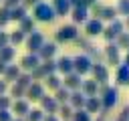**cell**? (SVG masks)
<instances>
[{"instance_id":"25","label":"cell","mask_w":129,"mask_h":121,"mask_svg":"<svg viewBox=\"0 0 129 121\" xmlns=\"http://www.w3.org/2000/svg\"><path fill=\"white\" fill-rule=\"evenodd\" d=\"M18 30H20V32H24L26 36H28L30 32H34V30H36V22H34V18H32V16L22 18V20L18 22Z\"/></svg>"},{"instance_id":"34","label":"cell","mask_w":129,"mask_h":121,"mask_svg":"<svg viewBox=\"0 0 129 121\" xmlns=\"http://www.w3.org/2000/svg\"><path fill=\"white\" fill-rule=\"evenodd\" d=\"M115 46L119 50H127L129 48V32H121L117 38H115Z\"/></svg>"},{"instance_id":"47","label":"cell","mask_w":129,"mask_h":121,"mask_svg":"<svg viewBox=\"0 0 129 121\" xmlns=\"http://www.w3.org/2000/svg\"><path fill=\"white\" fill-rule=\"evenodd\" d=\"M8 87H10V85H8V83H6L4 79H0V97L8 93Z\"/></svg>"},{"instance_id":"35","label":"cell","mask_w":129,"mask_h":121,"mask_svg":"<svg viewBox=\"0 0 129 121\" xmlns=\"http://www.w3.org/2000/svg\"><path fill=\"white\" fill-rule=\"evenodd\" d=\"M115 10H117V16H129V0H117L115 4Z\"/></svg>"},{"instance_id":"51","label":"cell","mask_w":129,"mask_h":121,"mask_svg":"<svg viewBox=\"0 0 129 121\" xmlns=\"http://www.w3.org/2000/svg\"><path fill=\"white\" fill-rule=\"evenodd\" d=\"M6 67H8V65H4V63H2V60H0V77H2V75H4V71H6Z\"/></svg>"},{"instance_id":"49","label":"cell","mask_w":129,"mask_h":121,"mask_svg":"<svg viewBox=\"0 0 129 121\" xmlns=\"http://www.w3.org/2000/svg\"><path fill=\"white\" fill-rule=\"evenodd\" d=\"M95 2H97V0H81V6H85V8H91Z\"/></svg>"},{"instance_id":"16","label":"cell","mask_w":129,"mask_h":121,"mask_svg":"<svg viewBox=\"0 0 129 121\" xmlns=\"http://www.w3.org/2000/svg\"><path fill=\"white\" fill-rule=\"evenodd\" d=\"M56 50H58L56 42H46V40H44V44L40 46V50H38L36 54H38V58H40V60H46V58H54Z\"/></svg>"},{"instance_id":"13","label":"cell","mask_w":129,"mask_h":121,"mask_svg":"<svg viewBox=\"0 0 129 121\" xmlns=\"http://www.w3.org/2000/svg\"><path fill=\"white\" fill-rule=\"evenodd\" d=\"M28 111H30V105H28L26 99H16V101H12V105H10V113H12L14 117H26Z\"/></svg>"},{"instance_id":"32","label":"cell","mask_w":129,"mask_h":121,"mask_svg":"<svg viewBox=\"0 0 129 121\" xmlns=\"http://www.w3.org/2000/svg\"><path fill=\"white\" fill-rule=\"evenodd\" d=\"M69 97H71V91H69V89H64V87H60V89H56V91H54V101H56L58 105L69 103Z\"/></svg>"},{"instance_id":"42","label":"cell","mask_w":129,"mask_h":121,"mask_svg":"<svg viewBox=\"0 0 129 121\" xmlns=\"http://www.w3.org/2000/svg\"><path fill=\"white\" fill-rule=\"evenodd\" d=\"M10 105H12V99H10L8 95H2V97H0V111L10 109Z\"/></svg>"},{"instance_id":"11","label":"cell","mask_w":129,"mask_h":121,"mask_svg":"<svg viewBox=\"0 0 129 121\" xmlns=\"http://www.w3.org/2000/svg\"><path fill=\"white\" fill-rule=\"evenodd\" d=\"M38 103H40V109L44 111V115H56V113H58V107H60V105L54 101V97H50V95L44 93Z\"/></svg>"},{"instance_id":"9","label":"cell","mask_w":129,"mask_h":121,"mask_svg":"<svg viewBox=\"0 0 129 121\" xmlns=\"http://www.w3.org/2000/svg\"><path fill=\"white\" fill-rule=\"evenodd\" d=\"M40 65V58H38V54H34V52H26L22 58H20V71L22 73H30V71H34L36 67Z\"/></svg>"},{"instance_id":"7","label":"cell","mask_w":129,"mask_h":121,"mask_svg":"<svg viewBox=\"0 0 129 121\" xmlns=\"http://www.w3.org/2000/svg\"><path fill=\"white\" fill-rule=\"evenodd\" d=\"M24 44H26L28 52H34V54H36V52L40 50V46L44 44V34H42L40 30H34V32H30V34L26 36Z\"/></svg>"},{"instance_id":"15","label":"cell","mask_w":129,"mask_h":121,"mask_svg":"<svg viewBox=\"0 0 129 121\" xmlns=\"http://www.w3.org/2000/svg\"><path fill=\"white\" fill-rule=\"evenodd\" d=\"M71 18H73V24H85L89 20V8H85V6H73L71 8Z\"/></svg>"},{"instance_id":"46","label":"cell","mask_w":129,"mask_h":121,"mask_svg":"<svg viewBox=\"0 0 129 121\" xmlns=\"http://www.w3.org/2000/svg\"><path fill=\"white\" fill-rule=\"evenodd\" d=\"M2 2H4L2 6H6V8H14V6L22 4V0H2Z\"/></svg>"},{"instance_id":"10","label":"cell","mask_w":129,"mask_h":121,"mask_svg":"<svg viewBox=\"0 0 129 121\" xmlns=\"http://www.w3.org/2000/svg\"><path fill=\"white\" fill-rule=\"evenodd\" d=\"M42 95H44V85H42V83H38V81H34L30 87H26L24 99H26V101H40V99H42Z\"/></svg>"},{"instance_id":"23","label":"cell","mask_w":129,"mask_h":121,"mask_svg":"<svg viewBox=\"0 0 129 121\" xmlns=\"http://www.w3.org/2000/svg\"><path fill=\"white\" fill-rule=\"evenodd\" d=\"M89 115L91 113H101L103 111V105H101V99L99 97H87V101H85V107H83Z\"/></svg>"},{"instance_id":"53","label":"cell","mask_w":129,"mask_h":121,"mask_svg":"<svg viewBox=\"0 0 129 121\" xmlns=\"http://www.w3.org/2000/svg\"><path fill=\"white\" fill-rule=\"evenodd\" d=\"M123 63H125V65H129V48L125 50V56H123Z\"/></svg>"},{"instance_id":"5","label":"cell","mask_w":129,"mask_h":121,"mask_svg":"<svg viewBox=\"0 0 129 121\" xmlns=\"http://www.w3.org/2000/svg\"><path fill=\"white\" fill-rule=\"evenodd\" d=\"M91 67H93V58L87 56V54H77L73 58V73H77L81 77L89 75L91 73Z\"/></svg>"},{"instance_id":"50","label":"cell","mask_w":129,"mask_h":121,"mask_svg":"<svg viewBox=\"0 0 129 121\" xmlns=\"http://www.w3.org/2000/svg\"><path fill=\"white\" fill-rule=\"evenodd\" d=\"M42 121H60V119H58L56 115H44V119H42Z\"/></svg>"},{"instance_id":"39","label":"cell","mask_w":129,"mask_h":121,"mask_svg":"<svg viewBox=\"0 0 129 121\" xmlns=\"http://www.w3.org/2000/svg\"><path fill=\"white\" fill-rule=\"evenodd\" d=\"M8 22H10V8L0 6V28H2V26H6Z\"/></svg>"},{"instance_id":"14","label":"cell","mask_w":129,"mask_h":121,"mask_svg":"<svg viewBox=\"0 0 129 121\" xmlns=\"http://www.w3.org/2000/svg\"><path fill=\"white\" fill-rule=\"evenodd\" d=\"M103 28H105V24L101 20H97V18H89L85 22V34L87 36H101Z\"/></svg>"},{"instance_id":"17","label":"cell","mask_w":129,"mask_h":121,"mask_svg":"<svg viewBox=\"0 0 129 121\" xmlns=\"http://www.w3.org/2000/svg\"><path fill=\"white\" fill-rule=\"evenodd\" d=\"M81 93H83L85 97H97V93H99L97 81H93V79H83V83H81Z\"/></svg>"},{"instance_id":"22","label":"cell","mask_w":129,"mask_h":121,"mask_svg":"<svg viewBox=\"0 0 129 121\" xmlns=\"http://www.w3.org/2000/svg\"><path fill=\"white\" fill-rule=\"evenodd\" d=\"M20 73H22V71H20L18 65H8L6 71H4V75H2V79H4L8 85H10V83H16V79L20 77Z\"/></svg>"},{"instance_id":"26","label":"cell","mask_w":129,"mask_h":121,"mask_svg":"<svg viewBox=\"0 0 129 121\" xmlns=\"http://www.w3.org/2000/svg\"><path fill=\"white\" fill-rule=\"evenodd\" d=\"M14 56H16V48H14V46L6 44V46H2V48H0V60H2L4 65H12Z\"/></svg>"},{"instance_id":"56","label":"cell","mask_w":129,"mask_h":121,"mask_svg":"<svg viewBox=\"0 0 129 121\" xmlns=\"http://www.w3.org/2000/svg\"><path fill=\"white\" fill-rule=\"evenodd\" d=\"M0 2H2V0H0Z\"/></svg>"},{"instance_id":"8","label":"cell","mask_w":129,"mask_h":121,"mask_svg":"<svg viewBox=\"0 0 129 121\" xmlns=\"http://www.w3.org/2000/svg\"><path fill=\"white\" fill-rule=\"evenodd\" d=\"M105 58H107V65H111V67H119L121 63H123V58H121V50L115 46V42H107V46H105Z\"/></svg>"},{"instance_id":"36","label":"cell","mask_w":129,"mask_h":121,"mask_svg":"<svg viewBox=\"0 0 129 121\" xmlns=\"http://www.w3.org/2000/svg\"><path fill=\"white\" fill-rule=\"evenodd\" d=\"M24 119H26V121H42V119H44V111H42L40 107H38V109H30Z\"/></svg>"},{"instance_id":"18","label":"cell","mask_w":129,"mask_h":121,"mask_svg":"<svg viewBox=\"0 0 129 121\" xmlns=\"http://www.w3.org/2000/svg\"><path fill=\"white\" fill-rule=\"evenodd\" d=\"M115 83L117 85H129V65L121 63L115 71Z\"/></svg>"},{"instance_id":"4","label":"cell","mask_w":129,"mask_h":121,"mask_svg":"<svg viewBox=\"0 0 129 121\" xmlns=\"http://www.w3.org/2000/svg\"><path fill=\"white\" fill-rule=\"evenodd\" d=\"M79 36V28L77 24H62L56 32H54V40L56 42H71Z\"/></svg>"},{"instance_id":"3","label":"cell","mask_w":129,"mask_h":121,"mask_svg":"<svg viewBox=\"0 0 129 121\" xmlns=\"http://www.w3.org/2000/svg\"><path fill=\"white\" fill-rule=\"evenodd\" d=\"M121 32H125V26H123V20H119V18H115L113 22H109L105 28H103V32H101V36L107 40V42H115V38L121 34Z\"/></svg>"},{"instance_id":"27","label":"cell","mask_w":129,"mask_h":121,"mask_svg":"<svg viewBox=\"0 0 129 121\" xmlns=\"http://www.w3.org/2000/svg\"><path fill=\"white\" fill-rule=\"evenodd\" d=\"M26 16H28V12H26V8H24L22 4L10 8V22H20V20L26 18Z\"/></svg>"},{"instance_id":"44","label":"cell","mask_w":129,"mask_h":121,"mask_svg":"<svg viewBox=\"0 0 129 121\" xmlns=\"http://www.w3.org/2000/svg\"><path fill=\"white\" fill-rule=\"evenodd\" d=\"M6 44H10V38H8V32H4V30H0V48H2V46H6Z\"/></svg>"},{"instance_id":"54","label":"cell","mask_w":129,"mask_h":121,"mask_svg":"<svg viewBox=\"0 0 129 121\" xmlns=\"http://www.w3.org/2000/svg\"><path fill=\"white\" fill-rule=\"evenodd\" d=\"M12 121H26L24 117H12Z\"/></svg>"},{"instance_id":"30","label":"cell","mask_w":129,"mask_h":121,"mask_svg":"<svg viewBox=\"0 0 129 121\" xmlns=\"http://www.w3.org/2000/svg\"><path fill=\"white\" fill-rule=\"evenodd\" d=\"M73 113H75V109H73L69 103H64V105H60V107H58L56 117H58L60 121H71V119H73Z\"/></svg>"},{"instance_id":"29","label":"cell","mask_w":129,"mask_h":121,"mask_svg":"<svg viewBox=\"0 0 129 121\" xmlns=\"http://www.w3.org/2000/svg\"><path fill=\"white\" fill-rule=\"evenodd\" d=\"M24 93H26V89L20 87V85H16V83H12V85L8 87V97H10L12 101H16V99H24Z\"/></svg>"},{"instance_id":"28","label":"cell","mask_w":129,"mask_h":121,"mask_svg":"<svg viewBox=\"0 0 129 121\" xmlns=\"http://www.w3.org/2000/svg\"><path fill=\"white\" fill-rule=\"evenodd\" d=\"M115 18H119V16H117V10H115V6H103L99 20H101V22H113Z\"/></svg>"},{"instance_id":"55","label":"cell","mask_w":129,"mask_h":121,"mask_svg":"<svg viewBox=\"0 0 129 121\" xmlns=\"http://www.w3.org/2000/svg\"><path fill=\"white\" fill-rule=\"evenodd\" d=\"M97 121H101V119H97Z\"/></svg>"},{"instance_id":"33","label":"cell","mask_w":129,"mask_h":121,"mask_svg":"<svg viewBox=\"0 0 129 121\" xmlns=\"http://www.w3.org/2000/svg\"><path fill=\"white\" fill-rule=\"evenodd\" d=\"M40 69L44 71V75H52V73H56V60H54V58L40 60Z\"/></svg>"},{"instance_id":"1","label":"cell","mask_w":129,"mask_h":121,"mask_svg":"<svg viewBox=\"0 0 129 121\" xmlns=\"http://www.w3.org/2000/svg\"><path fill=\"white\" fill-rule=\"evenodd\" d=\"M97 97L101 99V105H103V111H109L117 105L119 101V91L117 87H111V85H99V93Z\"/></svg>"},{"instance_id":"31","label":"cell","mask_w":129,"mask_h":121,"mask_svg":"<svg viewBox=\"0 0 129 121\" xmlns=\"http://www.w3.org/2000/svg\"><path fill=\"white\" fill-rule=\"evenodd\" d=\"M8 38H10V46H18V44H22L24 40H26V34L24 32H20L18 28L16 30H12V32H8Z\"/></svg>"},{"instance_id":"21","label":"cell","mask_w":129,"mask_h":121,"mask_svg":"<svg viewBox=\"0 0 129 121\" xmlns=\"http://www.w3.org/2000/svg\"><path fill=\"white\" fill-rule=\"evenodd\" d=\"M56 73H60L62 77L69 75V73H73V58L71 56H60L56 60Z\"/></svg>"},{"instance_id":"37","label":"cell","mask_w":129,"mask_h":121,"mask_svg":"<svg viewBox=\"0 0 129 121\" xmlns=\"http://www.w3.org/2000/svg\"><path fill=\"white\" fill-rule=\"evenodd\" d=\"M34 81H32V77H30V73H20V77L16 79V85H20V87H30Z\"/></svg>"},{"instance_id":"24","label":"cell","mask_w":129,"mask_h":121,"mask_svg":"<svg viewBox=\"0 0 129 121\" xmlns=\"http://www.w3.org/2000/svg\"><path fill=\"white\" fill-rule=\"evenodd\" d=\"M85 101H87V97H85L81 91H71L69 105H71L73 109H83V107H85Z\"/></svg>"},{"instance_id":"45","label":"cell","mask_w":129,"mask_h":121,"mask_svg":"<svg viewBox=\"0 0 129 121\" xmlns=\"http://www.w3.org/2000/svg\"><path fill=\"white\" fill-rule=\"evenodd\" d=\"M12 113H10V109H4V111H0V121H12Z\"/></svg>"},{"instance_id":"19","label":"cell","mask_w":129,"mask_h":121,"mask_svg":"<svg viewBox=\"0 0 129 121\" xmlns=\"http://www.w3.org/2000/svg\"><path fill=\"white\" fill-rule=\"evenodd\" d=\"M42 85H44V89H48V91L54 93L56 89L62 87V79H60L56 73H52V75H46V77H44V83H42Z\"/></svg>"},{"instance_id":"20","label":"cell","mask_w":129,"mask_h":121,"mask_svg":"<svg viewBox=\"0 0 129 121\" xmlns=\"http://www.w3.org/2000/svg\"><path fill=\"white\" fill-rule=\"evenodd\" d=\"M50 6H52V10H54V14L56 16H64V14H69L71 12V2L69 0H52L50 2Z\"/></svg>"},{"instance_id":"6","label":"cell","mask_w":129,"mask_h":121,"mask_svg":"<svg viewBox=\"0 0 129 121\" xmlns=\"http://www.w3.org/2000/svg\"><path fill=\"white\" fill-rule=\"evenodd\" d=\"M91 75H93V81H97V85H109V69H107V65L93 63Z\"/></svg>"},{"instance_id":"12","label":"cell","mask_w":129,"mask_h":121,"mask_svg":"<svg viewBox=\"0 0 129 121\" xmlns=\"http://www.w3.org/2000/svg\"><path fill=\"white\" fill-rule=\"evenodd\" d=\"M81 83H83V77L77 73H69L62 77V87L69 91H81Z\"/></svg>"},{"instance_id":"41","label":"cell","mask_w":129,"mask_h":121,"mask_svg":"<svg viewBox=\"0 0 129 121\" xmlns=\"http://www.w3.org/2000/svg\"><path fill=\"white\" fill-rule=\"evenodd\" d=\"M30 77H32V81H38V83H40V81H44V77H46V75H44V71H42V69H40V65H38L34 71H30Z\"/></svg>"},{"instance_id":"40","label":"cell","mask_w":129,"mask_h":121,"mask_svg":"<svg viewBox=\"0 0 129 121\" xmlns=\"http://www.w3.org/2000/svg\"><path fill=\"white\" fill-rule=\"evenodd\" d=\"M103 6L105 4H101V2H95L91 8H89V16H93V18H97L99 20V16H101V10H103Z\"/></svg>"},{"instance_id":"52","label":"cell","mask_w":129,"mask_h":121,"mask_svg":"<svg viewBox=\"0 0 129 121\" xmlns=\"http://www.w3.org/2000/svg\"><path fill=\"white\" fill-rule=\"evenodd\" d=\"M123 26H125V32H129V16L123 20Z\"/></svg>"},{"instance_id":"38","label":"cell","mask_w":129,"mask_h":121,"mask_svg":"<svg viewBox=\"0 0 129 121\" xmlns=\"http://www.w3.org/2000/svg\"><path fill=\"white\" fill-rule=\"evenodd\" d=\"M71 121H91V115L85 111V109H75L73 113V119Z\"/></svg>"},{"instance_id":"2","label":"cell","mask_w":129,"mask_h":121,"mask_svg":"<svg viewBox=\"0 0 129 121\" xmlns=\"http://www.w3.org/2000/svg\"><path fill=\"white\" fill-rule=\"evenodd\" d=\"M32 18H34V22H52L56 18V14L48 2H38L32 8Z\"/></svg>"},{"instance_id":"43","label":"cell","mask_w":129,"mask_h":121,"mask_svg":"<svg viewBox=\"0 0 129 121\" xmlns=\"http://www.w3.org/2000/svg\"><path fill=\"white\" fill-rule=\"evenodd\" d=\"M117 121H129V105H125L123 109H121V113H119V119Z\"/></svg>"},{"instance_id":"48","label":"cell","mask_w":129,"mask_h":121,"mask_svg":"<svg viewBox=\"0 0 129 121\" xmlns=\"http://www.w3.org/2000/svg\"><path fill=\"white\" fill-rule=\"evenodd\" d=\"M38 2H40V0H22V6H24V8H34Z\"/></svg>"}]
</instances>
